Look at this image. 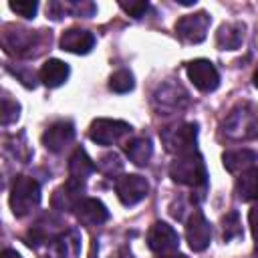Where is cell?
<instances>
[{
    "label": "cell",
    "instance_id": "cell-1",
    "mask_svg": "<svg viewBox=\"0 0 258 258\" xmlns=\"http://www.w3.org/2000/svg\"><path fill=\"white\" fill-rule=\"evenodd\" d=\"M222 135L228 141L258 139V107L254 103L236 105L222 121Z\"/></svg>",
    "mask_w": 258,
    "mask_h": 258
},
{
    "label": "cell",
    "instance_id": "cell-2",
    "mask_svg": "<svg viewBox=\"0 0 258 258\" xmlns=\"http://www.w3.org/2000/svg\"><path fill=\"white\" fill-rule=\"evenodd\" d=\"M169 177L175 183H181V185H187V187H194V189L206 191V187H208L206 163H204V159L198 151L177 155L175 161L169 165Z\"/></svg>",
    "mask_w": 258,
    "mask_h": 258
},
{
    "label": "cell",
    "instance_id": "cell-3",
    "mask_svg": "<svg viewBox=\"0 0 258 258\" xmlns=\"http://www.w3.org/2000/svg\"><path fill=\"white\" fill-rule=\"evenodd\" d=\"M40 204V185L28 175H18L10 187V210L16 218L30 214Z\"/></svg>",
    "mask_w": 258,
    "mask_h": 258
},
{
    "label": "cell",
    "instance_id": "cell-4",
    "mask_svg": "<svg viewBox=\"0 0 258 258\" xmlns=\"http://www.w3.org/2000/svg\"><path fill=\"white\" fill-rule=\"evenodd\" d=\"M161 143L165 145V149L169 153L175 155H185L196 151V143H198V125L196 123H179V125H171L159 131Z\"/></svg>",
    "mask_w": 258,
    "mask_h": 258
},
{
    "label": "cell",
    "instance_id": "cell-5",
    "mask_svg": "<svg viewBox=\"0 0 258 258\" xmlns=\"http://www.w3.org/2000/svg\"><path fill=\"white\" fill-rule=\"evenodd\" d=\"M131 133V125L119 119H95L89 127L91 141L99 145H113Z\"/></svg>",
    "mask_w": 258,
    "mask_h": 258
},
{
    "label": "cell",
    "instance_id": "cell-6",
    "mask_svg": "<svg viewBox=\"0 0 258 258\" xmlns=\"http://www.w3.org/2000/svg\"><path fill=\"white\" fill-rule=\"evenodd\" d=\"M210 14L200 10V12H194V14H185L181 16L177 22H175V32L177 36L183 40V42H191V44H198L206 38L208 34V28H210Z\"/></svg>",
    "mask_w": 258,
    "mask_h": 258
},
{
    "label": "cell",
    "instance_id": "cell-7",
    "mask_svg": "<svg viewBox=\"0 0 258 258\" xmlns=\"http://www.w3.org/2000/svg\"><path fill=\"white\" fill-rule=\"evenodd\" d=\"M185 73H187V79L194 83V87L202 93H212L220 85V73L208 58H196L187 62Z\"/></svg>",
    "mask_w": 258,
    "mask_h": 258
},
{
    "label": "cell",
    "instance_id": "cell-8",
    "mask_svg": "<svg viewBox=\"0 0 258 258\" xmlns=\"http://www.w3.org/2000/svg\"><path fill=\"white\" fill-rule=\"evenodd\" d=\"M115 191H117V198L121 200L123 206H135V204H139L141 200L147 198L149 183L143 175L129 173V175H123V177L117 179Z\"/></svg>",
    "mask_w": 258,
    "mask_h": 258
},
{
    "label": "cell",
    "instance_id": "cell-9",
    "mask_svg": "<svg viewBox=\"0 0 258 258\" xmlns=\"http://www.w3.org/2000/svg\"><path fill=\"white\" fill-rule=\"evenodd\" d=\"M147 246L155 254H171L179 246V236L169 224L155 222L147 232Z\"/></svg>",
    "mask_w": 258,
    "mask_h": 258
},
{
    "label": "cell",
    "instance_id": "cell-10",
    "mask_svg": "<svg viewBox=\"0 0 258 258\" xmlns=\"http://www.w3.org/2000/svg\"><path fill=\"white\" fill-rule=\"evenodd\" d=\"M185 240L189 244V248L194 252H204L208 246H210V240H212V228H210V222L206 220V216L196 210L189 220H187V226H185Z\"/></svg>",
    "mask_w": 258,
    "mask_h": 258
},
{
    "label": "cell",
    "instance_id": "cell-11",
    "mask_svg": "<svg viewBox=\"0 0 258 258\" xmlns=\"http://www.w3.org/2000/svg\"><path fill=\"white\" fill-rule=\"evenodd\" d=\"M185 103H187V93L179 83H173V81L159 85L153 93V105L159 111H175V109H181Z\"/></svg>",
    "mask_w": 258,
    "mask_h": 258
},
{
    "label": "cell",
    "instance_id": "cell-12",
    "mask_svg": "<svg viewBox=\"0 0 258 258\" xmlns=\"http://www.w3.org/2000/svg\"><path fill=\"white\" fill-rule=\"evenodd\" d=\"M2 42H4L6 52L28 56V54H36L32 48H36V46L40 44V38H38V34H36V32H32V30L14 28L12 32H4Z\"/></svg>",
    "mask_w": 258,
    "mask_h": 258
},
{
    "label": "cell",
    "instance_id": "cell-13",
    "mask_svg": "<svg viewBox=\"0 0 258 258\" xmlns=\"http://www.w3.org/2000/svg\"><path fill=\"white\" fill-rule=\"evenodd\" d=\"M73 139H75V125L71 121H56L48 125L46 131L42 133V145L52 153H60L67 145L73 143Z\"/></svg>",
    "mask_w": 258,
    "mask_h": 258
},
{
    "label": "cell",
    "instance_id": "cell-14",
    "mask_svg": "<svg viewBox=\"0 0 258 258\" xmlns=\"http://www.w3.org/2000/svg\"><path fill=\"white\" fill-rule=\"evenodd\" d=\"M81 252V236L75 230L62 232L48 240V258H77Z\"/></svg>",
    "mask_w": 258,
    "mask_h": 258
},
{
    "label": "cell",
    "instance_id": "cell-15",
    "mask_svg": "<svg viewBox=\"0 0 258 258\" xmlns=\"http://www.w3.org/2000/svg\"><path fill=\"white\" fill-rule=\"evenodd\" d=\"M83 187L85 183L69 179L64 185H60L58 189H54L52 194V208L60 210V212H75L77 206L81 204V196H83Z\"/></svg>",
    "mask_w": 258,
    "mask_h": 258
},
{
    "label": "cell",
    "instance_id": "cell-16",
    "mask_svg": "<svg viewBox=\"0 0 258 258\" xmlns=\"http://www.w3.org/2000/svg\"><path fill=\"white\" fill-rule=\"evenodd\" d=\"M95 46V36L83 28H69L60 36V48L73 54H87Z\"/></svg>",
    "mask_w": 258,
    "mask_h": 258
},
{
    "label": "cell",
    "instance_id": "cell-17",
    "mask_svg": "<svg viewBox=\"0 0 258 258\" xmlns=\"http://www.w3.org/2000/svg\"><path fill=\"white\" fill-rule=\"evenodd\" d=\"M75 214H77V220L85 226H101L103 222L109 220V210L105 208V204L93 198L81 200Z\"/></svg>",
    "mask_w": 258,
    "mask_h": 258
},
{
    "label": "cell",
    "instance_id": "cell-18",
    "mask_svg": "<svg viewBox=\"0 0 258 258\" xmlns=\"http://www.w3.org/2000/svg\"><path fill=\"white\" fill-rule=\"evenodd\" d=\"M246 34V24L244 22H226L218 28L216 34V44L220 50H236L242 46Z\"/></svg>",
    "mask_w": 258,
    "mask_h": 258
},
{
    "label": "cell",
    "instance_id": "cell-19",
    "mask_svg": "<svg viewBox=\"0 0 258 258\" xmlns=\"http://www.w3.org/2000/svg\"><path fill=\"white\" fill-rule=\"evenodd\" d=\"M38 75H40L42 85H46L48 89H56V87H60V85L69 79L71 69H69L67 62H62V60H58V58H48V60L42 64V69H40Z\"/></svg>",
    "mask_w": 258,
    "mask_h": 258
},
{
    "label": "cell",
    "instance_id": "cell-20",
    "mask_svg": "<svg viewBox=\"0 0 258 258\" xmlns=\"http://www.w3.org/2000/svg\"><path fill=\"white\" fill-rule=\"evenodd\" d=\"M256 159H258V155L252 149H232L222 155V163L230 173H240V171L244 173V171L252 169Z\"/></svg>",
    "mask_w": 258,
    "mask_h": 258
},
{
    "label": "cell",
    "instance_id": "cell-21",
    "mask_svg": "<svg viewBox=\"0 0 258 258\" xmlns=\"http://www.w3.org/2000/svg\"><path fill=\"white\" fill-rule=\"evenodd\" d=\"M97 169V165L93 163V159L87 155V151L83 147H77L69 159V179L81 181L85 183V179Z\"/></svg>",
    "mask_w": 258,
    "mask_h": 258
},
{
    "label": "cell",
    "instance_id": "cell-22",
    "mask_svg": "<svg viewBox=\"0 0 258 258\" xmlns=\"http://www.w3.org/2000/svg\"><path fill=\"white\" fill-rule=\"evenodd\" d=\"M125 153L129 157V161H133L135 165L143 167L149 163L151 155H153V145L147 137H135L131 141L125 143Z\"/></svg>",
    "mask_w": 258,
    "mask_h": 258
},
{
    "label": "cell",
    "instance_id": "cell-23",
    "mask_svg": "<svg viewBox=\"0 0 258 258\" xmlns=\"http://www.w3.org/2000/svg\"><path fill=\"white\" fill-rule=\"evenodd\" d=\"M236 194L242 202L258 200V169L244 171L236 181Z\"/></svg>",
    "mask_w": 258,
    "mask_h": 258
},
{
    "label": "cell",
    "instance_id": "cell-24",
    "mask_svg": "<svg viewBox=\"0 0 258 258\" xmlns=\"http://www.w3.org/2000/svg\"><path fill=\"white\" fill-rule=\"evenodd\" d=\"M133 85H135L133 75L127 69H119L109 77V89L113 93H129L133 89Z\"/></svg>",
    "mask_w": 258,
    "mask_h": 258
},
{
    "label": "cell",
    "instance_id": "cell-25",
    "mask_svg": "<svg viewBox=\"0 0 258 258\" xmlns=\"http://www.w3.org/2000/svg\"><path fill=\"white\" fill-rule=\"evenodd\" d=\"M240 236H242V226H240L238 212H228L222 218V238L226 242H230V240L240 238Z\"/></svg>",
    "mask_w": 258,
    "mask_h": 258
},
{
    "label": "cell",
    "instance_id": "cell-26",
    "mask_svg": "<svg viewBox=\"0 0 258 258\" xmlns=\"http://www.w3.org/2000/svg\"><path fill=\"white\" fill-rule=\"evenodd\" d=\"M20 115V105L16 101H12L10 97H2V125H10L18 119Z\"/></svg>",
    "mask_w": 258,
    "mask_h": 258
},
{
    "label": "cell",
    "instance_id": "cell-27",
    "mask_svg": "<svg viewBox=\"0 0 258 258\" xmlns=\"http://www.w3.org/2000/svg\"><path fill=\"white\" fill-rule=\"evenodd\" d=\"M101 169L107 173V175H111L113 171H121V167H123V161L119 159V155L117 153H107V155H103L101 157Z\"/></svg>",
    "mask_w": 258,
    "mask_h": 258
},
{
    "label": "cell",
    "instance_id": "cell-28",
    "mask_svg": "<svg viewBox=\"0 0 258 258\" xmlns=\"http://www.w3.org/2000/svg\"><path fill=\"white\" fill-rule=\"evenodd\" d=\"M12 12L24 16V18H34L36 10H38V4L36 2H10L8 4Z\"/></svg>",
    "mask_w": 258,
    "mask_h": 258
},
{
    "label": "cell",
    "instance_id": "cell-29",
    "mask_svg": "<svg viewBox=\"0 0 258 258\" xmlns=\"http://www.w3.org/2000/svg\"><path fill=\"white\" fill-rule=\"evenodd\" d=\"M119 6H121V10H125L133 18H143L145 12L149 10L147 2H119Z\"/></svg>",
    "mask_w": 258,
    "mask_h": 258
},
{
    "label": "cell",
    "instance_id": "cell-30",
    "mask_svg": "<svg viewBox=\"0 0 258 258\" xmlns=\"http://www.w3.org/2000/svg\"><path fill=\"white\" fill-rule=\"evenodd\" d=\"M248 222H250V230L254 236V252L258 256V208H252L248 214Z\"/></svg>",
    "mask_w": 258,
    "mask_h": 258
},
{
    "label": "cell",
    "instance_id": "cell-31",
    "mask_svg": "<svg viewBox=\"0 0 258 258\" xmlns=\"http://www.w3.org/2000/svg\"><path fill=\"white\" fill-rule=\"evenodd\" d=\"M2 258H22L16 250H10V248H6L4 252H2Z\"/></svg>",
    "mask_w": 258,
    "mask_h": 258
},
{
    "label": "cell",
    "instance_id": "cell-32",
    "mask_svg": "<svg viewBox=\"0 0 258 258\" xmlns=\"http://www.w3.org/2000/svg\"><path fill=\"white\" fill-rule=\"evenodd\" d=\"M161 258H187L185 254H179V252H171V254H163Z\"/></svg>",
    "mask_w": 258,
    "mask_h": 258
},
{
    "label": "cell",
    "instance_id": "cell-33",
    "mask_svg": "<svg viewBox=\"0 0 258 258\" xmlns=\"http://www.w3.org/2000/svg\"><path fill=\"white\" fill-rule=\"evenodd\" d=\"M252 81H254V87L258 89V67H256V71H254V77H252Z\"/></svg>",
    "mask_w": 258,
    "mask_h": 258
}]
</instances>
